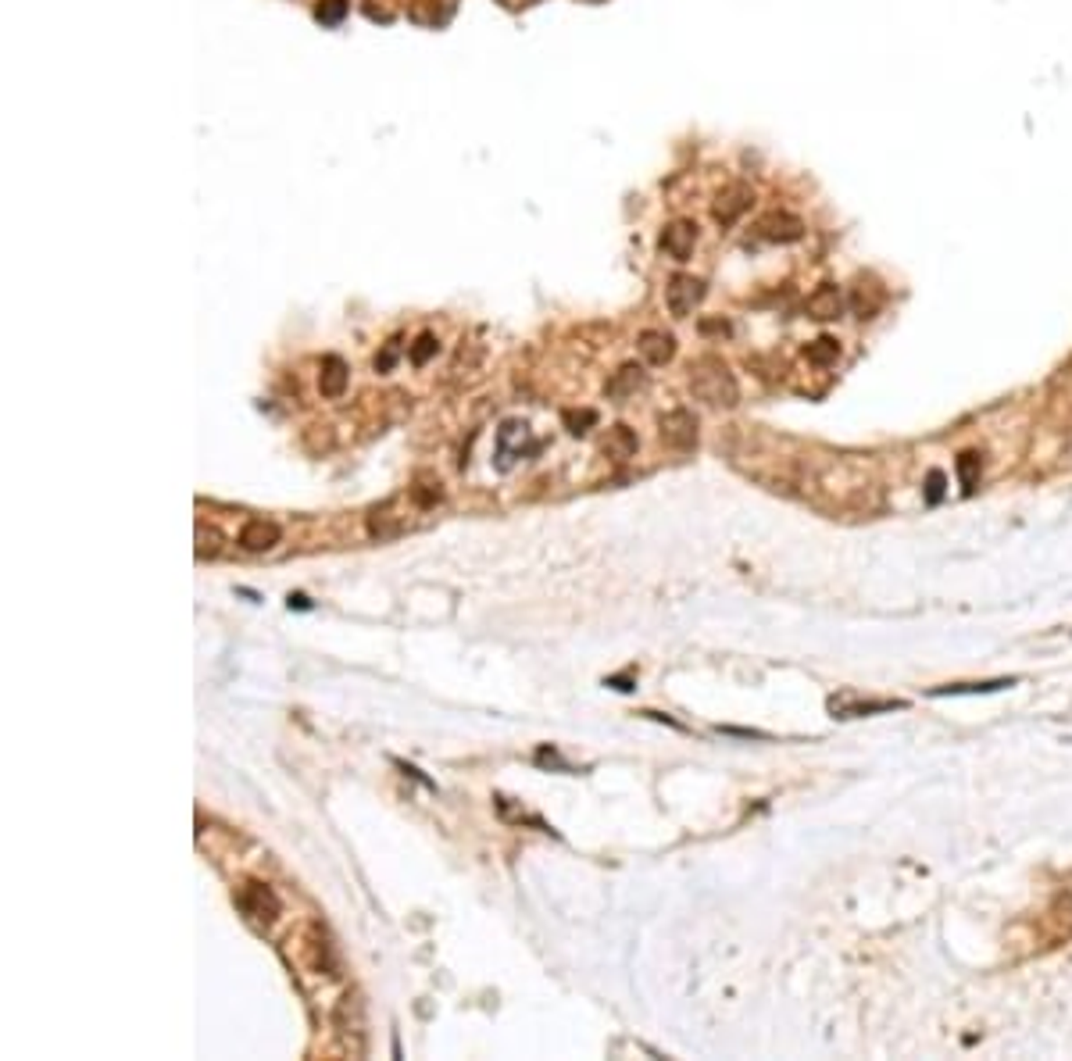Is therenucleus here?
<instances>
[{
  "mask_svg": "<svg viewBox=\"0 0 1072 1061\" xmlns=\"http://www.w3.org/2000/svg\"><path fill=\"white\" fill-rule=\"evenodd\" d=\"M369 533H372L376 540H393V536L404 533V518L393 515V500H387V504H380V508L369 511Z\"/></svg>",
  "mask_w": 1072,
  "mask_h": 1061,
  "instance_id": "a211bd4d",
  "label": "nucleus"
},
{
  "mask_svg": "<svg viewBox=\"0 0 1072 1061\" xmlns=\"http://www.w3.org/2000/svg\"><path fill=\"white\" fill-rule=\"evenodd\" d=\"M908 708V700H855L851 693L844 697H829V711L840 718H862V715H876V711H901Z\"/></svg>",
  "mask_w": 1072,
  "mask_h": 1061,
  "instance_id": "9b49d317",
  "label": "nucleus"
},
{
  "mask_svg": "<svg viewBox=\"0 0 1072 1061\" xmlns=\"http://www.w3.org/2000/svg\"><path fill=\"white\" fill-rule=\"evenodd\" d=\"M436 351H440L436 336H433V333H422V336L411 343V365H426V361H429Z\"/></svg>",
  "mask_w": 1072,
  "mask_h": 1061,
  "instance_id": "393cba45",
  "label": "nucleus"
},
{
  "mask_svg": "<svg viewBox=\"0 0 1072 1061\" xmlns=\"http://www.w3.org/2000/svg\"><path fill=\"white\" fill-rule=\"evenodd\" d=\"M526 440H529V429H526V422H504L500 425V433H497V447H500V469H508L511 465V444H518V447H526ZM518 454V451H515Z\"/></svg>",
  "mask_w": 1072,
  "mask_h": 1061,
  "instance_id": "aec40b11",
  "label": "nucleus"
},
{
  "mask_svg": "<svg viewBox=\"0 0 1072 1061\" xmlns=\"http://www.w3.org/2000/svg\"><path fill=\"white\" fill-rule=\"evenodd\" d=\"M562 425L573 436H583V433H590V425H597V411L593 407H569V411H562Z\"/></svg>",
  "mask_w": 1072,
  "mask_h": 1061,
  "instance_id": "4be33fe9",
  "label": "nucleus"
},
{
  "mask_svg": "<svg viewBox=\"0 0 1072 1061\" xmlns=\"http://www.w3.org/2000/svg\"><path fill=\"white\" fill-rule=\"evenodd\" d=\"M751 200H755L751 187H744V183H729L726 190H719L715 204H711V215H715V222H719L722 229H726V225H737L740 215L751 207Z\"/></svg>",
  "mask_w": 1072,
  "mask_h": 1061,
  "instance_id": "423d86ee",
  "label": "nucleus"
},
{
  "mask_svg": "<svg viewBox=\"0 0 1072 1061\" xmlns=\"http://www.w3.org/2000/svg\"><path fill=\"white\" fill-rule=\"evenodd\" d=\"M804 358H808V365H815V369H829V365H837V358H840V340H837V336H815V340L804 347Z\"/></svg>",
  "mask_w": 1072,
  "mask_h": 1061,
  "instance_id": "6ab92c4d",
  "label": "nucleus"
},
{
  "mask_svg": "<svg viewBox=\"0 0 1072 1061\" xmlns=\"http://www.w3.org/2000/svg\"><path fill=\"white\" fill-rule=\"evenodd\" d=\"M347 383H351V369H347V361H344L340 354L322 358V369H318V393H322L325 400H336V397H344Z\"/></svg>",
  "mask_w": 1072,
  "mask_h": 1061,
  "instance_id": "ddd939ff",
  "label": "nucleus"
},
{
  "mask_svg": "<svg viewBox=\"0 0 1072 1061\" xmlns=\"http://www.w3.org/2000/svg\"><path fill=\"white\" fill-rule=\"evenodd\" d=\"M851 311H855V318H876L879 311H883V304H886V289L879 287L873 276H866V279H858L855 283V289H851Z\"/></svg>",
  "mask_w": 1072,
  "mask_h": 1061,
  "instance_id": "9d476101",
  "label": "nucleus"
},
{
  "mask_svg": "<svg viewBox=\"0 0 1072 1061\" xmlns=\"http://www.w3.org/2000/svg\"><path fill=\"white\" fill-rule=\"evenodd\" d=\"M600 454L611 458V462H629L637 454V433L629 425H611L600 436Z\"/></svg>",
  "mask_w": 1072,
  "mask_h": 1061,
  "instance_id": "4468645a",
  "label": "nucleus"
},
{
  "mask_svg": "<svg viewBox=\"0 0 1072 1061\" xmlns=\"http://www.w3.org/2000/svg\"><path fill=\"white\" fill-rule=\"evenodd\" d=\"M658 436H662L665 447H673V451H680V454L693 451V447H697V415L686 411V407L665 411V415L658 418Z\"/></svg>",
  "mask_w": 1072,
  "mask_h": 1061,
  "instance_id": "7ed1b4c3",
  "label": "nucleus"
},
{
  "mask_svg": "<svg viewBox=\"0 0 1072 1061\" xmlns=\"http://www.w3.org/2000/svg\"><path fill=\"white\" fill-rule=\"evenodd\" d=\"M1008 686H1019L1015 675L1008 679H986V682H944V686H933L930 697H969V693H997V690H1008Z\"/></svg>",
  "mask_w": 1072,
  "mask_h": 1061,
  "instance_id": "2eb2a0df",
  "label": "nucleus"
},
{
  "mask_svg": "<svg viewBox=\"0 0 1072 1061\" xmlns=\"http://www.w3.org/2000/svg\"><path fill=\"white\" fill-rule=\"evenodd\" d=\"M287 604H290V611H293V608H297V611H307V608H311V600H307L304 593H290V600H287Z\"/></svg>",
  "mask_w": 1072,
  "mask_h": 1061,
  "instance_id": "7c9ffc66",
  "label": "nucleus"
},
{
  "mask_svg": "<svg viewBox=\"0 0 1072 1061\" xmlns=\"http://www.w3.org/2000/svg\"><path fill=\"white\" fill-rule=\"evenodd\" d=\"M236 904L247 915V922H254V926H272L279 919V908H283L279 897H276V890L265 886V883H247L236 893Z\"/></svg>",
  "mask_w": 1072,
  "mask_h": 1061,
  "instance_id": "f03ea898",
  "label": "nucleus"
},
{
  "mask_svg": "<svg viewBox=\"0 0 1072 1061\" xmlns=\"http://www.w3.org/2000/svg\"><path fill=\"white\" fill-rule=\"evenodd\" d=\"M693 243H697V225L693 222H669L665 233H662V251L673 258V261H686L693 254Z\"/></svg>",
  "mask_w": 1072,
  "mask_h": 1061,
  "instance_id": "f8f14e48",
  "label": "nucleus"
},
{
  "mask_svg": "<svg viewBox=\"0 0 1072 1061\" xmlns=\"http://www.w3.org/2000/svg\"><path fill=\"white\" fill-rule=\"evenodd\" d=\"M279 536H283V529L272 518H251L240 529V547L251 551V554H261V551H272L279 544Z\"/></svg>",
  "mask_w": 1072,
  "mask_h": 1061,
  "instance_id": "1a4fd4ad",
  "label": "nucleus"
},
{
  "mask_svg": "<svg viewBox=\"0 0 1072 1061\" xmlns=\"http://www.w3.org/2000/svg\"><path fill=\"white\" fill-rule=\"evenodd\" d=\"M644 386H647L644 369L629 361V365H622V369H618V372L608 380V397H611V400H629V397H637Z\"/></svg>",
  "mask_w": 1072,
  "mask_h": 1061,
  "instance_id": "dca6fc26",
  "label": "nucleus"
},
{
  "mask_svg": "<svg viewBox=\"0 0 1072 1061\" xmlns=\"http://www.w3.org/2000/svg\"><path fill=\"white\" fill-rule=\"evenodd\" d=\"M704 293H708L704 279L680 272V276H673L669 287H665V304H669V311H673L676 318H686V315L704 300Z\"/></svg>",
  "mask_w": 1072,
  "mask_h": 1061,
  "instance_id": "39448f33",
  "label": "nucleus"
},
{
  "mask_svg": "<svg viewBox=\"0 0 1072 1061\" xmlns=\"http://www.w3.org/2000/svg\"><path fill=\"white\" fill-rule=\"evenodd\" d=\"M408 497H411L415 508L429 511V508H436V504L444 500V482L436 480V476H429V472H418L415 482L408 486Z\"/></svg>",
  "mask_w": 1072,
  "mask_h": 1061,
  "instance_id": "f3484780",
  "label": "nucleus"
},
{
  "mask_svg": "<svg viewBox=\"0 0 1072 1061\" xmlns=\"http://www.w3.org/2000/svg\"><path fill=\"white\" fill-rule=\"evenodd\" d=\"M347 0H318V7H315V18L322 22V25H340L344 18H347Z\"/></svg>",
  "mask_w": 1072,
  "mask_h": 1061,
  "instance_id": "b1692460",
  "label": "nucleus"
},
{
  "mask_svg": "<svg viewBox=\"0 0 1072 1061\" xmlns=\"http://www.w3.org/2000/svg\"><path fill=\"white\" fill-rule=\"evenodd\" d=\"M218 551H222V533L215 526L197 522V558L204 562V558H215Z\"/></svg>",
  "mask_w": 1072,
  "mask_h": 1061,
  "instance_id": "5701e85b",
  "label": "nucleus"
},
{
  "mask_svg": "<svg viewBox=\"0 0 1072 1061\" xmlns=\"http://www.w3.org/2000/svg\"><path fill=\"white\" fill-rule=\"evenodd\" d=\"M955 472H958V482L966 493H973L979 486V476H983V454L979 451H962L958 462H955Z\"/></svg>",
  "mask_w": 1072,
  "mask_h": 1061,
  "instance_id": "412c9836",
  "label": "nucleus"
},
{
  "mask_svg": "<svg viewBox=\"0 0 1072 1061\" xmlns=\"http://www.w3.org/2000/svg\"><path fill=\"white\" fill-rule=\"evenodd\" d=\"M690 389L697 400H704L708 407H737L740 404V386L737 376L729 372V365L715 354H704L690 365Z\"/></svg>",
  "mask_w": 1072,
  "mask_h": 1061,
  "instance_id": "f257e3e1",
  "label": "nucleus"
},
{
  "mask_svg": "<svg viewBox=\"0 0 1072 1061\" xmlns=\"http://www.w3.org/2000/svg\"><path fill=\"white\" fill-rule=\"evenodd\" d=\"M604 686H615V690L629 693V690H633V679H629V675H608V679H604Z\"/></svg>",
  "mask_w": 1072,
  "mask_h": 1061,
  "instance_id": "c85d7f7f",
  "label": "nucleus"
},
{
  "mask_svg": "<svg viewBox=\"0 0 1072 1061\" xmlns=\"http://www.w3.org/2000/svg\"><path fill=\"white\" fill-rule=\"evenodd\" d=\"M719 733L740 736V740H769V733H762V729H740V726H719Z\"/></svg>",
  "mask_w": 1072,
  "mask_h": 1061,
  "instance_id": "bb28decb",
  "label": "nucleus"
},
{
  "mask_svg": "<svg viewBox=\"0 0 1072 1061\" xmlns=\"http://www.w3.org/2000/svg\"><path fill=\"white\" fill-rule=\"evenodd\" d=\"M701 333H722V336H729L733 329H729V322H722V318H708V322H701Z\"/></svg>",
  "mask_w": 1072,
  "mask_h": 1061,
  "instance_id": "cd10ccee",
  "label": "nucleus"
},
{
  "mask_svg": "<svg viewBox=\"0 0 1072 1061\" xmlns=\"http://www.w3.org/2000/svg\"><path fill=\"white\" fill-rule=\"evenodd\" d=\"M637 351L647 365H669L676 358V336L673 333H662V329H644L640 340H637Z\"/></svg>",
  "mask_w": 1072,
  "mask_h": 1061,
  "instance_id": "6e6552de",
  "label": "nucleus"
},
{
  "mask_svg": "<svg viewBox=\"0 0 1072 1061\" xmlns=\"http://www.w3.org/2000/svg\"><path fill=\"white\" fill-rule=\"evenodd\" d=\"M944 493H948V476H944L940 469H933V472L926 476V489H922V497H926V504H940V500H944Z\"/></svg>",
  "mask_w": 1072,
  "mask_h": 1061,
  "instance_id": "a878e982",
  "label": "nucleus"
},
{
  "mask_svg": "<svg viewBox=\"0 0 1072 1061\" xmlns=\"http://www.w3.org/2000/svg\"><path fill=\"white\" fill-rule=\"evenodd\" d=\"M393 358H397V347H387V351H383V358H376V372H390Z\"/></svg>",
  "mask_w": 1072,
  "mask_h": 1061,
  "instance_id": "c756f323",
  "label": "nucleus"
},
{
  "mask_svg": "<svg viewBox=\"0 0 1072 1061\" xmlns=\"http://www.w3.org/2000/svg\"><path fill=\"white\" fill-rule=\"evenodd\" d=\"M755 236L765 243H797L804 236V222L790 211H769L755 222Z\"/></svg>",
  "mask_w": 1072,
  "mask_h": 1061,
  "instance_id": "20e7f679",
  "label": "nucleus"
},
{
  "mask_svg": "<svg viewBox=\"0 0 1072 1061\" xmlns=\"http://www.w3.org/2000/svg\"><path fill=\"white\" fill-rule=\"evenodd\" d=\"M844 307H848V300H844V289L837 287V283H822V287H815L811 293H808V300H804V311H808V318H815V322H833V318L844 315Z\"/></svg>",
  "mask_w": 1072,
  "mask_h": 1061,
  "instance_id": "0eeeda50",
  "label": "nucleus"
}]
</instances>
